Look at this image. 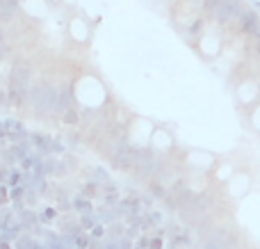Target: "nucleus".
<instances>
[{"mask_svg":"<svg viewBox=\"0 0 260 249\" xmlns=\"http://www.w3.org/2000/svg\"><path fill=\"white\" fill-rule=\"evenodd\" d=\"M64 39L69 46L73 48H82L87 50L94 39V25L91 21L80 12V9H69L67 16H64Z\"/></svg>","mask_w":260,"mask_h":249,"instance_id":"obj_1","label":"nucleus"},{"mask_svg":"<svg viewBox=\"0 0 260 249\" xmlns=\"http://www.w3.org/2000/svg\"><path fill=\"white\" fill-rule=\"evenodd\" d=\"M189 46H192V50L201 59L212 62V59H217L219 55H224V50H226V32L221 30V27H217V25H212V23L206 21L203 30L194 37V41Z\"/></svg>","mask_w":260,"mask_h":249,"instance_id":"obj_2","label":"nucleus"},{"mask_svg":"<svg viewBox=\"0 0 260 249\" xmlns=\"http://www.w3.org/2000/svg\"><path fill=\"white\" fill-rule=\"evenodd\" d=\"M18 9L21 14L32 23H46L50 16H53V9L46 0H18Z\"/></svg>","mask_w":260,"mask_h":249,"instance_id":"obj_3","label":"nucleus"},{"mask_svg":"<svg viewBox=\"0 0 260 249\" xmlns=\"http://www.w3.org/2000/svg\"><path fill=\"white\" fill-rule=\"evenodd\" d=\"M46 3H48L50 7H62V5H64V0H46Z\"/></svg>","mask_w":260,"mask_h":249,"instance_id":"obj_4","label":"nucleus"}]
</instances>
